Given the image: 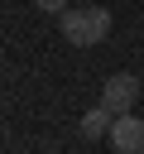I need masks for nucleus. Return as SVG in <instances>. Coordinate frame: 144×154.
<instances>
[{
	"label": "nucleus",
	"instance_id": "nucleus-2",
	"mask_svg": "<svg viewBox=\"0 0 144 154\" xmlns=\"http://www.w3.org/2000/svg\"><path fill=\"white\" fill-rule=\"evenodd\" d=\"M134 101H139V77H134V72H115V77H106V87H101V106H106L110 116H125Z\"/></svg>",
	"mask_w": 144,
	"mask_h": 154
},
{
	"label": "nucleus",
	"instance_id": "nucleus-3",
	"mask_svg": "<svg viewBox=\"0 0 144 154\" xmlns=\"http://www.w3.org/2000/svg\"><path fill=\"white\" fill-rule=\"evenodd\" d=\"M110 144H115V154H144V120L139 116H115L110 120V135H106Z\"/></svg>",
	"mask_w": 144,
	"mask_h": 154
},
{
	"label": "nucleus",
	"instance_id": "nucleus-5",
	"mask_svg": "<svg viewBox=\"0 0 144 154\" xmlns=\"http://www.w3.org/2000/svg\"><path fill=\"white\" fill-rule=\"evenodd\" d=\"M34 5H38V10H48V14H62V10H67V0H34Z\"/></svg>",
	"mask_w": 144,
	"mask_h": 154
},
{
	"label": "nucleus",
	"instance_id": "nucleus-1",
	"mask_svg": "<svg viewBox=\"0 0 144 154\" xmlns=\"http://www.w3.org/2000/svg\"><path fill=\"white\" fill-rule=\"evenodd\" d=\"M106 34H110V10H101V5L62 10V38H72V43L91 48V43H101Z\"/></svg>",
	"mask_w": 144,
	"mask_h": 154
},
{
	"label": "nucleus",
	"instance_id": "nucleus-4",
	"mask_svg": "<svg viewBox=\"0 0 144 154\" xmlns=\"http://www.w3.org/2000/svg\"><path fill=\"white\" fill-rule=\"evenodd\" d=\"M110 120H115V116H110L106 106H91L77 130H82V140H101V135H110Z\"/></svg>",
	"mask_w": 144,
	"mask_h": 154
}]
</instances>
